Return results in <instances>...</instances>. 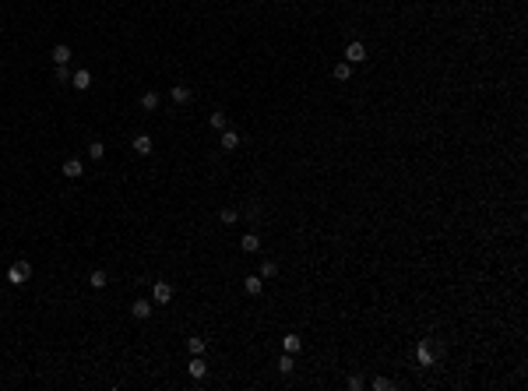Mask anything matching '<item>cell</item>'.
<instances>
[{
  "instance_id": "cell-1",
  "label": "cell",
  "mask_w": 528,
  "mask_h": 391,
  "mask_svg": "<svg viewBox=\"0 0 528 391\" xmlns=\"http://www.w3.org/2000/svg\"><path fill=\"white\" fill-rule=\"evenodd\" d=\"M28 275H32V268H28V261H14V264H11V272H7V282H11V285H21Z\"/></svg>"
},
{
  "instance_id": "cell-2",
  "label": "cell",
  "mask_w": 528,
  "mask_h": 391,
  "mask_svg": "<svg viewBox=\"0 0 528 391\" xmlns=\"http://www.w3.org/2000/svg\"><path fill=\"white\" fill-rule=\"evenodd\" d=\"M152 299H155V303H169V299H173V285L169 282H155L152 285Z\"/></svg>"
},
{
  "instance_id": "cell-3",
  "label": "cell",
  "mask_w": 528,
  "mask_h": 391,
  "mask_svg": "<svg viewBox=\"0 0 528 391\" xmlns=\"http://www.w3.org/2000/svg\"><path fill=\"white\" fill-rule=\"evenodd\" d=\"M345 60H349V64H359V60H366V46H363V42H349V50H345Z\"/></svg>"
},
{
  "instance_id": "cell-4",
  "label": "cell",
  "mask_w": 528,
  "mask_h": 391,
  "mask_svg": "<svg viewBox=\"0 0 528 391\" xmlns=\"http://www.w3.org/2000/svg\"><path fill=\"white\" fill-rule=\"evenodd\" d=\"M130 314L138 321H145V317H152V299H134V307H130Z\"/></svg>"
},
{
  "instance_id": "cell-5",
  "label": "cell",
  "mask_w": 528,
  "mask_h": 391,
  "mask_svg": "<svg viewBox=\"0 0 528 391\" xmlns=\"http://www.w3.org/2000/svg\"><path fill=\"white\" fill-rule=\"evenodd\" d=\"M71 81H74V88H78V92H88V88H92V74H88V71H74Z\"/></svg>"
},
{
  "instance_id": "cell-6",
  "label": "cell",
  "mask_w": 528,
  "mask_h": 391,
  "mask_svg": "<svg viewBox=\"0 0 528 391\" xmlns=\"http://www.w3.org/2000/svg\"><path fill=\"white\" fill-rule=\"evenodd\" d=\"M187 373H190L194 381H201L204 373H208V367H204V359H201V356H194V359H190V367H187Z\"/></svg>"
},
{
  "instance_id": "cell-7",
  "label": "cell",
  "mask_w": 528,
  "mask_h": 391,
  "mask_svg": "<svg viewBox=\"0 0 528 391\" xmlns=\"http://www.w3.org/2000/svg\"><path fill=\"white\" fill-rule=\"evenodd\" d=\"M85 173V166H81V159H67L64 162V176H71V180H78Z\"/></svg>"
},
{
  "instance_id": "cell-8",
  "label": "cell",
  "mask_w": 528,
  "mask_h": 391,
  "mask_svg": "<svg viewBox=\"0 0 528 391\" xmlns=\"http://www.w3.org/2000/svg\"><path fill=\"white\" fill-rule=\"evenodd\" d=\"M130 145H134V152H138V155H148V152H152V138H148V134H138Z\"/></svg>"
},
{
  "instance_id": "cell-9",
  "label": "cell",
  "mask_w": 528,
  "mask_h": 391,
  "mask_svg": "<svg viewBox=\"0 0 528 391\" xmlns=\"http://www.w3.org/2000/svg\"><path fill=\"white\" fill-rule=\"evenodd\" d=\"M169 99H173V102H180V106H183V102H190V88H187V85H173V92H169Z\"/></svg>"
},
{
  "instance_id": "cell-10",
  "label": "cell",
  "mask_w": 528,
  "mask_h": 391,
  "mask_svg": "<svg viewBox=\"0 0 528 391\" xmlns=\"http://www.w3.org/2000/svg\"><path fill=\"white\" fill-rule=\"evenodd\" d=\"M416 359H419L422 367H433V353H430V345H426V342H422L419 349H416Z\"/></svg>"
},
{
  "instance_id": "cell-11",
  "label": "cell",
  "mask_w": 528,
  "mask_h": 391,
  "mask_svg": "<svg viewBox=\"0 0 528 391\" xmlns=\"http://www.w3.org/2000/svg\"><path fill=\"white\" fill-rule=\"evenodd\" d=\"M236 145H239V134L236 130H222V148H225V152H233Z\"/></svg>"
},
{
  "instance_id": "cell-12",
  "label": "cell",
  "mask_w": 528,
  "mask_h": 391,
  "mask_svg": "<svg viewBox=\"0 0 528 391\" xmlns=\"http://www.w3.org/2000/svg\"><path fill=\"white\" fill-rule=\"evenodd\" d=\"M243 289H247V293H250V296H261V289H264V282H261V279H257V275H250V279H247V282H243Z\"/></svg>"
},
{
  "instance_id": "cell-13",
  "label": "cell",
  "mask_w": 528,
  "mask_h": 391,
  "mask_svg": "<svg viewBox=\"0 0 528 391\" xmlns=\"http://www.w3.org/2000/svg\"><path fill=\"white\" fill-rule=\"evenodd\" d=\"M88 285H92V289H106V272L102 268H95V272L88 275Z\"/></svg>"
},
{
  "instance_id": "cell-14",
  "label": "cell",
  "mask_w": 528,
  "mask_h": 391,
  "mask_svg": "<svg viewBox=\"0 0 528 391\" xmlns=\"http://www.w3.org/2000/svg\"><path fill=\"white\" fill-rule=\"evenodd\" d=\"M239 247H243V250H257L261 247V236L257 233H247L243 240H239Z\"/></svg>"
},
{
  "instance_id": "cell-15",
  "label": "cell",
  "mask_w": 528,
  "mask_h": 391,
  "mask_svg": "<svg viewBox=\"0 0 528 391\" xmlns=\"http://www.w3.org/2000/svg\"><path fill=\"white\" fill-rule=\"evenodd\" d=\"M53 60H56V64H67V60H71V46H64V42L53 46Z\"/></svg>"
},
{
  "instance_id": "cell-16",
  "label": "cell",
  "mask_w": 528,
  "mask_h": 391,
  "mask_svg": "<svg viewBox=\"0 0 528 391\" xmlns=\"http://www.w3.org/2000/svg\"><path fill=\"white\" fill-rule=\"evenodd\" d=\"M282 345H285V353H299V349H303L299 335H285V342H282Z\"/></svg>"
},
{
  "instance_id": "cell-17",
  "label": "cell",
  "mask_w": 528,
  "mask_h": 391,
  "mask_svg": "<svg viewBox=\"0 0 528 391\" xmlns=\"http://www.w3.org/2000/svg\"><path fill=\"white\" fill-rule=\"evenodd\" d=\"M141 106L145 110H159V92H145L141 95Z\"/></svg>"
},
{
  "instance_id": "cell-18",
  "label": "cell",
  "mask_w": 528,
  "mask_h": 391,
  "mask_svg": "<svg viewBox=\"0 0 528 391\" xmlns=\"http://www.w3.org/2000/svg\"><path fill=\"white\" fill-rule=\"evenodd\" d=\"M187 349H190L194 356H201V353H204V338H198V335H194V338H187Z\"/></svg>"
},
{
  "instance_id": "cell-19",
  "label": "cell",
  "mask_w": 528,
  "mask_h": 391,
  "mask_svg": "<svg viewBox=\"0 0 528 391\" xmlns=\"http://www.w3.org/2000/svg\"><path fill=\"white\" fill-rule=\"evenodd\" d=\"M88 155H92V159L99 162V159L106 155V145H102V141H92V145H88Z\"/></svg>"
},
{
  "instance_id": "cell-20",
  "label": "cell",
  "mask_w": 528,
  "mask_h": 391,
  "mask_svg": "<svg viewBox=\"0 0 528 391\" xmlns=\"http://www.w3.org/2000/svg\"><path fill=\"white\" fill-rule=\"evenodd\" d=\"M349 74H352V67H349V64H335V78H338V81H345Z\"/></svg>"
},
{
  "instance_id": "cell-21",
  "label": "cell",
  "mask_w": 528,
  "mask_h": 391,
  "mask_svg": "<svg viewBox=\"0 0 528 391\" xmlns=\"http://www.w3.org/2000/svg\"><path fill=\"white\" fill-rule=\"evenodd\" d=\"M211 127L225 130V113H222V110H215V113H211Z\"/></svg>"
},
{
  "instance_id": "cell-22",
  "label": "cell",
  "mask_w": 528,
  "mask_h": 391,
  "mask_svg": "<svg viewBox=\"0 0 528 391\" xmlns=\"http://www.w3.org/2000/svg\"><path fill=\"white\" fill-rule=\"evenodd\" d=\"M278 268H275V261H264V268H261V279H271Z\"/></svg>"
},
{
  "instance_id": "cell-23",
  "label": "cell",
  "mask_w": 528,
  "mask_h": 391,
  "mask_svg": "<svg viewBox=\"0 0 528 391\" xmlns=\"http://www.w3.org/2000/svg\"><path fill=\"white\" fill-rule=\"evenodd\" d=\"M278 367H282V373H289V370H292V353H285V356H282V363H278Z\"/></svg>"
},
{
  "instance_id": "cell-24",
  "label": "cell",
  "mask_w": 528,
  "mask_h": 391,
  "mask_svg": "<svg viewBox=\"0 0 528 391\" xmlns=\"http://www.w3.org/2000/svg\"><path fill=\"white\" fill-rule=\"evenodd\" d=\"M222 222H225V225L236 222V212H233V208H225V212H222Z\"/></svg>"
},
{
  "instance_id": "cell-25",
  "label": "cell",
  "mask_w": 528,
  "mask_h": 391,
  "mask_svg": "<svg viewBox=\"0 0 528 391\" xmlns=\"http://www.w3.org/2000/svg\"><path fill=\"white\" fill-rule=\"evenodd\" d=\"M67 78H71L67 67H64V64H56V81H67Z\"/></svg>"
},
{
  "instance_id": "cell-26",
  "label": "cell",
  "mask_w": 528,
  "mask_h": 391,
  "mask_svg": "<svg viewBox=\"0 0 528 391\" xmlns=\"http://www.w3.org/2000/svg\"><path fill=\"white\" fill-rule=\"evenodd\" d=\"M373 388H377V391H387V388H391V381H384V377H377V381H373Z\"/></svg>"
}]
</instances>
